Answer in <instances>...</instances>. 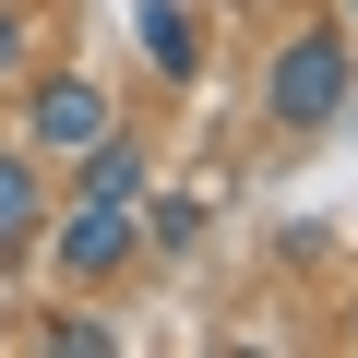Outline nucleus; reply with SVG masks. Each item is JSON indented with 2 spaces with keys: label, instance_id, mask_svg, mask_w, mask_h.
<instances>
[{
  "label": "nucleus",
  "instance_id": "7ed1b4c3",
  "mask_svg": "<svg viewBox=\"0 0 358 358\" xmlns=\"http://www.w3.org/2000/svg\"><path fill=\"white\" fill-rule=\"evenodd\" d=\"M108 84H84V72H36V96H24V155L36 167H72V155H96L108 143Z\"/></svg>",
  "mask_w": 358,
  "mask_h": 358
},
{
  "label": "nucleus",
  "instance_id": "423d86ee",
  "mask_svg": "<svg viewBox=\"0 0 358 358\" xmlns=\"http://www.w3.org/2000/svg\"><path fill=\"white\" fill-rule=\"evenodd\" d=\"M131 215H143V251H167V263H179V251H203V192H155V179H143V203H131Z\"/></svg>",
  "mask_w": 358,
  "mask_h": 358
},
{
  "label": "nucleus",
  "instance_id": "f03ea898",
  "mask_svg": "<svg viewBox=\"0 0 358 358\" xmlns=\"http://www.w3.org/2000/svg\"><path fill=\"white\" fill-rule=\"evenodd\" d=\"M36 251H48L60 287H108V275L143 251V215H131L120 192H72V203H48V239H36Z\"/></svg>",
  "mask_w": 358,
  "mask_h": 358
},
{
  "label": "nucleus",
  "instance_id": "39448f33",
  "mask_svg": "<svg viewBox=\"0 0 358 358\" xmlns=\"http://www.w3.org/2000/svg\"><path fill=\"white\" fill-rule=\"evenodd\" d=\"M143 72L155 84H192L203 72V13L192 0H143Z\"/></svg>",
  "mask_w": 358,
  "mask_h": 358
},
{
  "label": "nucleus",
  "instance_id": "f257e3e1",
  "mask_svg": "<svg viewBox=\"0 0 358 358\" xmlns=\"http://www.w3.org/2000/svg\"><path fill=\"white\" fill-rule=\"evenodd\" d=\"M346 96H358V48H346V24H299V36H275V60H263V120H275V131H334Z\"/></svg>",
  "mask_w": 358,
  "mask_h": 358
},
{
  "label": "nucleus",
  "instance_id": "20e7f679",
  "mask_svg": "<svg viewBox=\"0 0 358 358\" xmlns=\"http://www.w3.org/2000/svg\"><path fill=\"white\" fill-rule=\"evenodd\" d=\"M36 239H48V167L24 143H0V275H13Z\"/></svg>",
  "mask_w": 358,
  "mask_h": 358
},
{
  "label": "nucleus",
  "instance_id": "9d476101",
  "mask_svg": "<svg viewBox=\"0 0 358 358\" xmlns=\"http://www.w3.org/2000/svg\"><path fill=\"white\" fill-rule=\"evenodd\" d=\"M346 346H358V310H346Z\"/></svg>",
  "mask_w": 358,
  "mask_h": 358
},
{
  "label": "nucleus",
  "instance_id": "1a4fd4ad",
  "mask_svg": "<svg viewBox=\"0 0 358 358\" xmlns=\"http://www.w3.org/2000/svg\"><path fill=\"white\" fill-rule=\"evenodd\" d=\"M346 48H358V0H346Z\"/></svg>",
  "mask_w": 358,
  "mask_h": 358
},
{
  "label": "nucleus",
  "instance_id": "0eeeda50",
  "mask_svg": "<svg viewBox=\"0 0 358 358\" xmlns=\"http://www.w3.org/2000/svg\"><path fill=\"white\" fill-rule=\"evenodd\" d=\"M48 346H60V358H108V346H120V334H108V322H96V310H60V322H48Z\"/></svg>",
  "mask_w": 358,
  "mask_h": 358
},
{
  "label": "nucleus",
  "instance_id": "6e6552de",
  "mask_svg": "<svg viewBox=\"0 0 358 358\" xmlns=\"http://www.w3.org/2000/svg\"><path fill=\"white\" fill-rule=\"evenodd\" d=\"M24 48H36V24L13 13V0H0V84H13V72H24Z\"/></svg>",
  "mask_w": 358,
  "mask_h": 358
}]
</instances>
